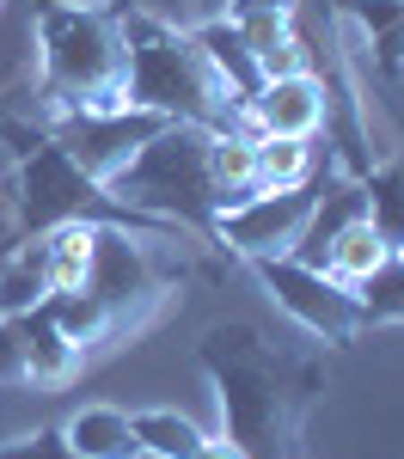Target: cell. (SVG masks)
Here are the masks:
<instances>
[{
	"label": "cell",
	"instance_id": "6da1fadb",
	"mask_svg": "<svg viewBox=\"0 0 404 459\" xmlns=\"http://www.w3.org/2000/svg\"><path fill=\"white\" fill-rule=\"evenodd\" d=\"M196 355L215 380L227 441L245 459H300V429L325 392V361L270 350L257 325H239V318L202 331Z\"/></svg>",
	"mask_w": 404,
	"mask_h": 459
},
{
	"label": "cell",
	"instance_id": "7a4b0ae2",
	"mask_svg": "<svg viewBox=\"0 0 404 459\" xmlns=\"http://www.w3.org/2000/svg\"><path fill=\"white\" fill-rule=\"evenodd\" d=\"M123 6H73L37 0V49H43V99L49 110H129V31Z\"/></svg>",
	"mask_w": 404,
	"mask_h": 459
},
{
	"label": "cell",
	"instance_id": "3957f363",
	"mask_svg": "<svg viewBox=\"0 0 404 459\" xmlns=\"http://www.w3.org/2000/svg\"><path fill=\"white\" fill-rule=\"evenodd\" d=\"M123 31H129V105L135 110H159L166 123H196L215 135L245 129V105L209 68L196 37L172 31L147 13H129V6H123Z\"/></svg>",
	"mask_w": 404,
	"mask_h": 459
},
{
	"label": "cell",
	"instance_id": "277c9868",
	"mask_svg": "<svg viewBox=\"0 0 404 459\" xmlns=\"http://www.w3.org/2000/svg\"><path fill=\"white\" fill-rule=\"evenodd\" d=\"M105 190L116 203L153 214V221H172V227H190V233H215V221L227 214V196H220V178H215V129L166 123Z\"/></svg>",
	"mask_w": 404,
	"mask_h": 459
},
{
	"label": "cell",
	"instance_id": "5b68a950",
	"mask_svg": "<svg viewBox=\"0 0 404 459\" xmlns=\"http://www.w3.org/2000/svg\"><path fill=\"white\" fill-rule=\"evenodd\" d=\"M0 129L25 153V172H19V227L25 233H56L68 221H116V227H135V233H172V221L129 209L99 178H86L49 129H19V123H0Z\"/></svg>",
	"mask_w": 404,
	"mask_h": 459
},
{
	"label": "cell",
	"instance_id": "8992f818",
	"mask_svg": "<svg viewBox=\"0 0 404 459\" xmlns=\"http://www.w3.org/2000/svg\"><path fill=\"white\" fill-rule=\"evenodd\" d=\"M86 294H99L116 318V337L135 331L159 294H166V270L153 264L147 239H135V227H116V221H99V251H92V276H86Z\"/></svg>",
	"mask_w": 404,
	"mask_h": 459
},
{
	"label": "cell",
	"instance_id": "52a82bcc",
	"mask_svg": "<svg viewBox=\"0 0 404 459\" xmlns=\"http://www.w3.org/2000/svg\"><path fill=\"white\" fill-rule=\"evenodd\" d=\"M159 129H166V117L135 110V105L129 110H56V123H49V135L68 147V160L99 184H110Z\"/></svg>",
	"mask_w": 404,
	"mask_h": 459
},
{
	"label": "cell",
	"instance_id": "ba28073f",
	"mask_svg": "<svg viewBox=\"0 0 404 459\" xmlns=\"http://www.w3.org/2000/svg\"><path fill=\"white\" fill-rule=\"evenodd\" d=\"M263 288L276 294V307L294 313L313 337H325V343H356L367 325H362V300H356V288H343L337 276L325 270H306V264H294V257H252Z\"/></svg>",
	"mask_w": 404,
	"mask_h": 459
},
{
	"label": "cell",
	"instance_id": "9c48e42d",
	"mask_svg": "<svg viewBox=\"0 0 404 459\" xmlns=\"http://www.w3.org/2000/svg\"><path fill=\"white\" fill-rule=\"evenodd\" d=\"M313 203H319L313 184L257 190V196H245L239 209H227L215 221V239L233 246L239 257H288L294 239H300V227H306V214H313Z\"/></svg>",
	"mask_w": 404,
	"mask_h": 459
},
{
	"label": "cell",
	"instance_id": "30bf717a",
	"mask_svg": "<svg viewBox=\"0 0 404 459\" xmlns=\"http://www.w3.org/2000/svg\"><path fill=\"white\" fill-rule=\"evenodd\" d=\"M245 129L252 135L313 142L325 129V80L319 74H276V80H263L257 99L245 105Z\"/></svg>",
	"mask_w": 404,
	"mask_h": 459
},
{
	"label": "cell",
	"instance_id": "8fae6325",
	"mask_svg": "<svg viewBox=\"0 0 404 459\" xmlns=\"http://www.w3.org/2000/svg\"><path fill=\"white\" fill-rule=\"evenodd\" d=\"M62 435H68V447L80 459H135L142 454L129 411H116V404H86V411H73L68 423H62Z\"/></svg>",
	"mask_w": 404,
	"mask_h": 459
},
{
	"label": "cell",
	"instance_id": "7c38bea8",
	"mask_svg": "<svg viewBox=\"0 0 404 459\" xmlns=\"http://www.w3.org/2000/svg\"><path fill=\"white\" fill-rule=\"evenodd\" d=\"M196 49L209 56V68L227 80V92L239 99V105H252L257 86H263V68H257V56L245 49V37H239V25L233 19H215V25H196Z\"/></svg>",
	"mask_w": 404,
	"mask_h": 459
},
{
	"label": "cell",
	"instance_id": "4fadbf2b",
	"mask_svg": "<svg viewBox=\"0 0 404 459\" xmlns=\"http://www.w3.org/2000/svg\"><path fill=\"white\" fill-rule=\"evenodd\" d=\"M19 331H25V380H37V386H62V380L80 374V350L62 337V325L43 313V307H31V313L19 318Z\"/></svg>",
	"mask_w": 404,
	"mask_h": 459
},
{
	"label": "cell",
	"instance_id": "5bb4252c",
	"mask_svg": "<svg viewBox=\"0 0 404 459\" xmlns=\"http://www.w3.org/2000/svg\"><path fill=\"white\" fill-rule=\"evenodd\" d=\"M343 13L374 43V74L380 80H399L404 74V0H343Z\"/></svg>",
	"mask_w": 404,
	"mask_h": 459
},
{
	"label": "cell",
	"instance_id": "9a60e30c",
	"mask_svg": "<svg viewBox=\"0 0 404 459\" xmlns=\"http://www.w3.org/2000/svg\"><path fill=\"white\" fill-rule=\"evenodd\" d=\"M392 257V246L380 239V227L367 221V214H356L337 239H331V251H325V276H337L343 288H356V282H367L380 264Z\"/></svg>",
	"mask_w": 404,
	"mask_h": 459
},
{
	"label": "cell",
	"instance_id": "2e32d148",
	"mask_svg": "<svg viewBox=\"0 0 404 459\" xmlns=\"http://www.w3.org/2000/svg\"><path fill=\"white\" fill-rule=\"evenodd\" d=\"M252 178L257 190H294L313 178V142L294 135H252Z\"/></svg>",
	"mask_w": 404,
	"mask_h": 459
},
{
	"label": "cell",
	"instance_id": "e0dca14e",
	"mask_svg": "<svg viewBox=\"0 0 404 459\" xmlns=\"http://www.w3.org/2000/svg\"><path fill=\"white\" fill-rule=\"evenodd\" d=\"M43 300H49V257L43 246H31L0 270V318H25Z\"/></svg>",
	"mask_w": 404,
	"mask_h": 459
},
{
	"label": "cell",
	"instance_id": "ac0fdd59",
	"mask_svg": "<svg viewBox=\"0 0 404 459\" xmlns=\"http://www.w3.org/2000/svg\"><path fill=\"white\" fill-rule=\"evenodd\" d=\"M135 423V441H142V454L153 459H190L209 435L190 423V417H178V411H142V417H129Z\"/></svg>",
	"mask_w": 404,
	"mask_h": 459
},
{
	"label": "cell",
	"instance_id": "d6986e66",
	"mask_svg": "<svg viewBox=\"0 0 404 459\" xmlns=\"http://www.w3.org/2000/svg\"><path fill=\"white\" fill-rule=\"evenodd\" d=\"M367 190V221L380 227V239L399 251L404 246V166H374L362 178Z\"/></svg>",
	"mask_w": 404,
	"mask_h": 459
},
{
	"label": "cell",
	"instance_id": "ffe728a7",
	"mask_svg": "<svg viewBox=\"0 0 404 459\" xmlns=\"http://www.w3.org/2000/svg\"><path fill=\"white\" fill-rule=\"evenodd\" d=\"M362 325H404V257H386L367 282H356Z\"/></svg>",
	"mask_w": 404,
	"mask_h": 459
},
{
	"label": "cell",
	"instance_id": "44dd1931",
	"mask_svg": "<svg viewBox=\"0 0 404 459\" xmlns=\"http://www.w3.org/2000/svg\"><path fill=\"white\" fill-rule=\"evenodd\" d=\"M0 459H80V454L68 447V435H62V429H43V435H31V441L0 447Z\"/></svg>",
	"mask_w": 404,
	"mask_h": 459
},
{
	"label": "cell",
	"instance_id": "7402d4cb",
	"mask_svg": "<svg viewBox=\"0 0 404 459\" xmlns=\"http://www.w3.org/2000/svg\"><path fill=\"white\" fill-rule=\"evenodd\" d=\"M25 380V331L19 318H0V386Z\"/></svg>",
	"mask_w": 404,
	"mask_h": 459
},
{
	"label": "cell",
	"instance_id": "603a6c76",
	"mask_svg": "<svg viewBox=\"0 0 404 459\" xmlns=\"http://www.w3.org/2000/svg\"><path fill=\"white\" fill-rule=\"evenodd\" d=\"M245 13H300V0H227V19H245Z\"/></svg>",
	"mask_w": 404,
	"mask_h": 459
},
{
	"label": "cell",
	"instance_id": "cb8c5ba5",
	"mask_svg": "<svg viewBox=\"0 0 404 459\" xmlns=\"http://www.w3.org/2000/svg\"><path fill=\"white\" fill-rule=\"evenodd\" d=\"M190 459H245V454H239V447H233L227 435H220V441H202V447H196Z\"/></svg>",
	"mask_w": 404,
	"mask_h": 459
},
{
	"label": "cell",
	"instance_id": "d4e9b609",
	"mask_svg": "<svg viewBox=\"0 0 404 459\" xmlns=\"http://www.w3.org/2000/svg\"><path fill=\"white\" fill-rule=\"evenodd\" d=\"M392 257H404V246H399V251H392Z\"/></svg>",
	"mask_w": 404,
	"mask_h": 459
},
{
	"label": "cell",
	"instance_id": "484cf974",
	"mask_svg": "<svg viewBox=\"0 0 404 459\" xmlns=\"http://www.w3.org/2000/svg\"><path fill=\"white\" fill-rule=\"evenodd\" d=\"M135 459H153V454H135Z\"/></svg>",
	"mask_w": 404,
	"mask_h": 459
},
{
	"label": "cell",
	"instance_id": "4316f807",
	"mask_svg": "<svg viewBox=\"0 0 404 459\" xmlns=\"http://www.w3.org/2000/svg\"><path fill=\"white\" fill-rule=\"evenodd\" d=\"M0 6H6V0H0Z\"/></svg>",
	"mask_w": 404,
	"mask_h": 459
}]
</instances>
